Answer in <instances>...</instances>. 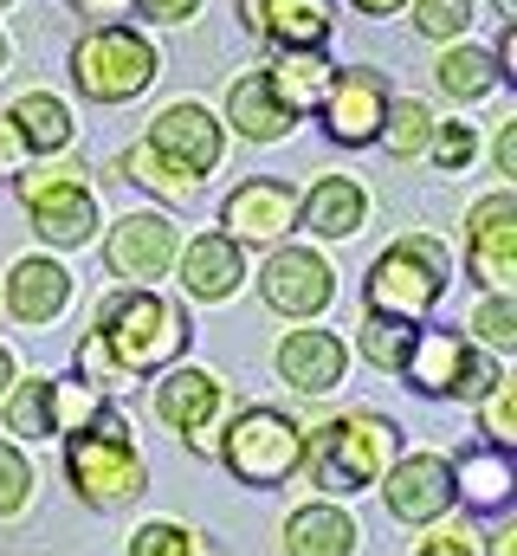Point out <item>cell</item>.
Listing matches in <instances>:
<instances>
[{
	"mask_svg": "<svg viewBox=\"0 0 517 556\" xmlns=\"http://www.w3.org/2000/svg\"><path fill=\"white\" fill-rule=\"evenodd\" d=\"M91 337L117 356V369H124L129 382H142V376L181 363V350H188V311L168 304V298L149 291V285H124V291H111V298L98 304Z\"/></svg>",
	"mask_w": 517,
	"mask_h": 556,
	"instance_id": "6da1fadb",
	"label": "cell"
},
{
	"mask_svg": "<svg viewBox=\"0 0 517 556\" xmlns=\"http://www.w3.org/2000/svg\"><path fill=\"white\" fill-rule=\"evenodd\" d=\"M394 459H401V427L376 408H356L304 433L298 472H311V485L324 492H363V485H382Z\"/></svg>",
	"mask_w": 517,
	"mask_h": 556,
	"instance_id": "7a4b0ae2",
	"label": "cell"
},
{
	"mask_svg": "<svg viewBox=\"0 0 517 556\" xmlns=\"http://www.w3.org/2000/svg\"><path fill=\"white\" fill-rule=\"evenodd\" d=\"M65 479H72V492L91 511H117V505H129L149 485V466H142V453L129 440V420L111 402L85 420L78 433H65Z\"/></svg>",
	"mask_w": 517,
	"mask_h": 556,
	"instance_id": "3957f363",
	"label": "cell"
},
{
	"mask_svg": "<svg viewBox=\"0 0 517 556\" xmlns=\"http://www.w3.org/2000/svg\"><path fill=\"white\" fill-rule=\"evenodd\" d=\"M446 278H453V260H446L440 240H427V233H401L382 260L369 266V278H363V304H369V317L420 324V317L440 304Z\"/></svg>",
	"mask_w": 517,
	"mask_h": 556,
	"instance_id": "277c9868",
	"label": "cell"
},
{
	"mask_svg": "<svg viewBox=\"0 0 517 556\" xmlns=\"http://www.w3.org/2000/svg\"><path fill=\"white\" fill-rule=\"evenodd\" d=\"M26 214H33V233L46 247H91L98 233V194L85 181V168L72 155H39L13 175Z\"/></svg>",
	"mask_w": 517,
	"mask_h": 556,
	"instance_id": "5b68a950",
	"label": "cell"
},
{
	"mask_svg": "<svg viewBox=\"0 0 517 556\" xmlns=\"http://www.w3.org/2000/svg\"><path fill=\"white\" fill-rule=\"evenodd\" d=\"M155 78H162V52H155V39L136 33V26H91V33L72 46V85H78L91 104H129V98H142Z\"/></svg>",
	"mask_w": 517,
	"mask_h": 556,
	"instance_id": "8992f818",
	"label": "cell"
},
{
	"mask_svg": "<svg viewBox=\"0 0 517 556\" xmlns=\"http://www.w3.org/2000/svg\"><path fill=\"white\" fill-rule=\"evenodd\" d=\"M420 395H440V402H486L492 382L505 376L492 363V350H479L472 337L433 324V330H414V350H407V369H401Z\"/></svg>",
	"mask_w": 517,
	"mask_h": 556,
	"instance_id": "52a82bcc",
	"label": "cell"
},
{
	"mask_svg": "<svg viewBox=\"0 0 517 556\" xmlns=\"http://www.w3.org/2000/svg\"><path fill=\"white\" fill-rule=\"evenodd\" d=\"M214 453L227 459V472H234L240 485L272 492V485H285V479L298 472V459H304V427L291 415H278V408H247V415H234V427L214 440Z\"/></svg>",
	"mask_w": 517,
	"mask_h": 556,
	"instance_id": "ba28073f",
	"label": "cell"
},
{
	"mask_svg": "<svg viewBox=\"0 0 517 556\" xmlns=\"http://www.w3.org/2000/svg\"><path fill=\"white\" fill-rule=\"evenodd\" d=\"M466 273L486 298L517 291V194L499 188L466 214Z\"/></svg>",
	"mask_w": 517,
	"mask_h": 556,
	"instance_id": "9c48e42d",
	"label": "cell"
},
{
	"mask_svg": "<svg viewBox=\"0 0 517 556\" xmlns=\"http://www.w3.org/2000/svg\"><path fill=\"white\" fill-rule=\"evenodd\" d=\"M382 498L394 525H440L459 498H453V459L440 453H407L382 472Z\"/></svg>",
	"mask_w": 517,
	"mask_h": 556,
	"instance_id": "30bf717a",
	"label": "cell"
},
{
	"mask_svg": "<svg viewBox=\"0 0 517 556\" xmlns=\"http://www.w3.org/2000/svg\"><path fill=\"white\" fill-rule=\"evenodd\" d=\"M258 298L278 311V317H317L330 298H337V273L324 253L311 247H278L258 273Z\"/></svg>",
	"mask_w": 517,
	"mask_h": 556,
	"instance_id": "8fae6325",
	"label": "cell"
},
{
	"mask_svg": "<svg viewBox=\"0 0 517 556\" xmlns=\"http://www.w3.org/2000/svg\"><path fill=\"white\" fill-rule=\"evenodd\" d=\"M220 227H227L234 247H278L298 227V188L291 181H272V175L240 181L227 194V207H220Z\"/></svg>",
	"mask_w": 517,
	"mask_h": 556,
	"instance_id": "7c38bea8",
	"label": "cell"
},
{
	"mask_svg": "<svg viewBox=\"0 0 517 556\" xmlns=\"http://www.w3.org/2000/svg\"><path fill=\"white\" fill-rule=\"evenodd\" d=\"M220 402H227V382L214 369H168L155 382V420L175 427L194 453H214V433L207 427L220 415Z\"/></svg>",
	"mask_w": 517,
	"mask_h": 556,
	"instance_id": "4fadbf2b",
	"label": "cell"
},
{
	"mask_svg": "<svg viewBox=\"0 0 517 556\" xmlns=\"http://www.w3.org/2000/svg\"><path fill=\"white\" fill-rule=\"evenodd\" d=\"M317 111H324V130H330V142H343V149H363V142H376V137H382V117H388V85H382V72H369V65H356V72H337Z\"/></svg>",
	"mask_w": 517,
	"mask_h": 556,
	"instance_id": "5bb4252c",
	"label": "cell"
},
{
	"mask_svg": "<svg viewBox=\"0 0 517 556\" xmlns=\"http://www.w3.org/2000/svg\"><path fill=\"white\" fill-rule=\"evenodd\" d=\"M149 149L155 155H168L175 168H188V175H207V168H220V155H227V130H220V117L207 111V104H168L155 124H149Z\"/></svg>",
	"mask_w": 517,
	"mask_h": 556,
	"instance_id": "9a60e30c",
	"label": "cell"
},
{
	"mask_svg": "<svg viewBox=\"0 0 517 556\" xmlns=\"http://www.w3.org/2000/svg\"><path fill=\"white\" fill-rule=\"evenodd\" d=\"M175 253H181V233H175L168 214H124L111 227V247H104L111 273L129 278V285H155L175 266Z\"/></svg>",
	"mask_w": 517,
	"mask_h": 556,
	"instance_id": "2e32d148",
	"label": "cell"
},
{
	"mask_svg": "<svg viewBox=\"0 0 517 556\" xmlns=\"http://www.w3.org/2000/svg\"><path fill=\"white\" fill-rule=\"evenodd\" d=\"M240 20L265 33L278 52H324L330 39V0H240Z\"/></svg>",
	"mask_w": 517,
	"mask_h": 556,
	"instance_id": "e0dca14e",
	"label": "cell"
},
{
	"mask_svg": "<svg viewBox=\"0 0 517 556\" xmlns=\"http://www.w3.org/2000/svg\"><path fill=\"white\" fill-rule=\"evenodd\" d=\"M175 273L188 285V298L227 304V298L247 285V247H234L227 233H194V240L175 253Z\"/></svg>",
	"mask_w": 517,
	"mask_h": 556,
	"instance_id": "ac0fdd59",
	"label": "cell"
},
{
	"mask_svg": "<svg viewBox=\"0 0 517 556\" xmlns=\"http://www.w3.org/2000/svg\"><path fill=\"white\" fill-rule=\"evenodd\" d=\"M350 369V350L337 330H291L278 343V376L298 389V395H330Z\"/></svg>",
	"mask_w": 517,
	"mask_h": 556,
	"instance_id": "d6986e66",
	"label": "cell"
},
{
	"mask_svg": "<svg viewBox=\"0 0 517 556\" xmlns=\"http://www.w3.org/2000/svg\"><path fill=\"white\" fill-rule=\"evenodd\" d=\"M363 220H369V194L350 175H324L311 181V194H298V227H311L317 240H350Z\"/></svg>",
	"mask_w": 517,
	"mask_h": 556,
	"instance_id": "ffe728a7",
	"label": "cell"
},
{
	"mask_svg": "<svg viewBox=\"0 0 517 556\" xmlns=\"http://www.w3.org/2000/svg\"><path fill=\"white\" fill-rule=\"evenodd\" d=\"M65 304H72V273H65L59 260L33 253V260H20V266L7 273V311H13L20 324H52Z\"/></svg>",
	"mask_w": 517,
	"mask_h": 556,
	"instance_id": "44dd1931",
	"label": "cell"
},
{
	"mask_svg": "<svg viewBox=\"0 0 517 556\" xmlns=\"http://www.w3.org/2000/svg\"><path fill=\"white\" fill-rule=\"evenodd\" d=\"M453 498H466L472 511H505L517 498V459L499 446H466L453 459Z\"/></svg>",
	"mask_w": 517,
	"mask_h": 556,
	"instance_id": "7402d4cb",
	"label": "cell"
},
{
	"mask_svg": "<svg viewBox=\"0 0 517 556\" xmlns=\"http://www.w3.org/2000/svg\"><path fill=\"white\" fill-rule=\"evenodd\" d=\"M285 556H356V525L343 505H298L285 518Z\"/></svg>",
	"mask_w": 517,
	"mask_h": 556,
	"instance_id": "603a6c76",
	"label": "cell"
},
{
	"mask_svg": "<svg viewBox=\"0 0 517 556\" xmlns=\"http://www.w3.org/2000/svg\"><path fill=\"white\" fill-rule=\"evenodd\" d=\"M258 78L272 85V98H278L291 117H304V111H317V104H324V91H330L337 65H330L324 52H278V59H272V72H258Z\"/></svg>",
	"mask_w": 517,
	"mask_h": 556,
	"instance_id": "cb8c5ba5",
	"label": "cell"
},
{
	"mask_svg": "<svg viewBox=\"0 0 517 556\" xmlns=\"http://www.w3.org/2000/svg\"><path fill=\"white\" fill-rule=\"evenodd\" d=\"M227 124H234L247 142H285L298 117H291V111L272 98V85H265L258 72H247V78L227 91Z\"/></svg>",
	"mask_w": 517,
	"mask_h": 556,
	"instance_id": "d4e9b609",
	"label": "cell"
},
{
	"mask_svg": "<svg viewBox=\"0 0 517 556\" xmlns=\"http://www.w3.org/2000/svg\"><path fill=\"white\" fill-rule=\"evenodd\" d=\"M13 124H20V137L33 142V155H65L72 149V104L65 98H52V91H20V104H13Z\"/></svg>",
	"mask_w": 517,
	"mask_h": 556,
	"instance_id": "484cf974",
	"label": "cell"
},
{
	"mask_svg": "<svg viewBox=\"0 0 517 556\" xmlns=\"http://www.w3.org/2000/svg\"><path fill=\"white\" fill-rule=\"evenodd\" d=\"M117 175H129L136 188H149V194H162V201H194L201 194V175H188V168H175L168 155H155L149 142H136V149H124V162H117Z\"/></svg>",
	"mask_w": 517,
	"mask_h": 556,
	"instance_id": "4316f807",
	"label": "cell"
},
{
	"mask_svg": "<svg viewBox=\"0 0 517 556\" xmlns=\"http://www.w3.org/2000/svg\"><path fill=\"white\" fill-rule=\"evenodd\" d=\"M433 72H440V91L459 98V104H479V98L499 91V65H492V52H479V46H453Z\"/></svg>",
	"mask_w": 517,
	"mask_h": 556,
	"instance_id": "83f0119b",
	"label": "cell"
},
{
	"mask_svg": "<svg viewBox=\"0 0 517 556\" xmlns=\"http://www.w3.org/2000/svg\"><path fill=\"white\" fill-rule=\"evenodd\" d=\"M433 111L420 104V98H388V117H382V149L394 162H414V155H427V137H433Z\"/></svg>",
	"mask_w": 517,
	"mask_h": 556,
	"instance_id": "f1b7e54d",
	"label": "cell"
},
{
	"mask_svg": "<svg viewBox=\"0 0 517 556\" xmlns=\"http://www.w3.org/2000/svg\"><path fill=\"white\" fill-rule=\"evenodd\" d=\"M7 433L52 440V376H26L7 389Z\"/></svg>",
	"mask_w": 517,
	"mask_h": 556,
	"instance_id": "f546056e",
	"label": "cell"
},
{
	"mask_svg": "<svg viewBox=\"0 0 517 556\" xmlns=\"http://www.w3.org/2000/svg\"><path fill=\"white\" fill-rule=\"evenodd\" d=\"M363 363H376L388 376L407 369V350H414V324H394V317H363Z\"/></svg>",
	"mask_w": 517,
	"mask_h": 556,
	"instance_id": "4dcf8cb0",
	"label": "cell"
},
{
	"mask_svg": "<svg viewBox=\"0 0 517 556\" xmlns=\"http://www.w3.org/2000/svg\"><path fill=\"white\" fill-rule=\"evenodd\" d=\"M129 556H220V551L201 544V538H194L188 525H175V518H149V525H136Z\"/></svg>",
	"mask_w": 517,
	"mask_h": 556,
	"instance_id": "1f68e13d",
	"label": "cell"
},
{
	"mask_svg": "<svg viewBox=\"0 0 517 556\" xmlns=\"http://www.w3.org/2000/svg\"><path fill=\"white\" fill-rule=\"evenodd\" d=\"M479 433H486V446H499V453L517 446V382L512 376H499L492 395L479 402Z\"/></svg>",
	"mask_w": 517,
	"mask_h": 556,
	"instance_id": "d6a6232c",
	"label": "cell"
},
{
	"mask_svg": "<svg viewBox=\"0 0 517 556\" xmlns=\"http://www.w3.org/2000/svg\"><path fill=\"white\" fill-rule=\"evenodd\" d=\"M98 408H104V395L91 382H78V376H59L52 382V433H78Z\"/></svg>",
	"mask_w": 517,
	"mask_h": 556,
	"instance_id": "836d02e7",
	"label": "cell"
},
{
	"mask_svg": "<svg viewBox=\"0 0 517 556\" xmlns=\"http://www.w3.org/2000/svg\"><path fill=\"white\" fill-rule=\"evenodd\" d=\"M414 7V33L427 39H459L479 20V0H407Z\"/></svg>",
	"mask_w": 517,
	"mask_h": 556,
	"instance_id": "e575fe53",
	"label": "cell"
},
{
	"mask_svg": "<svg viewBox=\"0 0 517 556\" xmlns=\"http://www.w3.org/2000/svg\"><path fill=\"white\" fill-rule=\"evenodd\" d=\"M472 343L479 350H517V298H486L479 311H472Z\"/></svg>",
	"mask_w": 517,
	"mask_h": 556,
	"instance_id": "d590c367",
	"label": "cell"
},
{
	"mask_svg": "<svg viewBox=\"0 0 517 556\" xmlns=\"http://www.w3.org/2000/svg\"><path fill=\"white\" fill-rule=\"evenodd\" d=\"M72 376H78V382H91L98 395H117V389H136V382H129L124 369H117V356H111V350H104L98 337H85V343H78V369H72Z\"/></svg>",
	"mask_w": 517,
	"mask_h": 556,
	"instance_id": "8d00e7d4",
	"label": "cell"
},
{
	"mask_svg": "<svg viewBox=\"0 0 517 556\" xmlns=\"http://www.w3.org/2000/svg\"><path fill=\"white\" fill-rule=\"evenodd\" d=\"M427 149H433V162H440L446 175H459V168H472V155H479V130H472V124H433Z\"/></svg>",
	"mask_w": 517,
	"mask_h": 556,
	"instance_id": "74e56055",
	"label": "cell"
},
{
	"mask_svg": "<svg viewBox=\"0 0 517 556\" xmlns=\"http://www.w3.org/2000/svg\"><path fill=\"white\" fill-rule=\"evenodd\" d=\"M26 492H33V466L20 446L0 440V518H20L26 511Z\"/></svg>",
	"mask_w": 517,
	"mask_h": 556,
	"instance_id": "f35d334b",
	"label": "cell"
},
{
	"mask_svg": "<svg viewBox=\"0 0 517 556\" xmlns=\"http://www.w3.org/2000/svg\"><path fill=\"white\" fill-rule=\"evenodd\" d=\"M26 162H33V142L20 137L13 111H0V181H13V175H20Z\"/></svg>",
	"mask_w": 517,
	"mask_h": 556,
	"instance_id": "ab89813d",
	"label": "cell"
},
{
	"mask_svg": "<svg viewBox=\"0 0 517 556\" xmlns=\"http://www.w3.org/2000/svg\"><path fill=\"white\" fill-rule=\"evenodd\" d=\"M414 556H479V538H472V531H459V525H446V531H433Z\"/></svg>",
	"mask_w": 517,
	"mask_h": 556,
	"instance_id": "60d3db41",
	"label": "cell"
},
{
	"mask_svg": "<svg viewBox=\"0 0 517 556\" xmlns=\"http://www.w3.org/2000/svg\"><path fill=\"white\" fill-rule=\"evenodd\" d=\"M136 7H142L155 26H188V20L201 13V0H136Z\"/></svg>",
	"mask_w": 517,
	"mask_h": 556,
	"instance_id": "b9f144b4",
	"label": "cell"
},
{
	"mask_svg": "<svg viewBox=\"0 0 517 556\" xmlns=\"http://www.w3.org/2000/svg\"><path fill=\"white\" fill-rule=\"evenodd\" d=\"M72 7H78L85 20H98V26H124V20H129V7H136V0H72Z\"/></svg>",
	"mask_w": 517,
	"mask_h": 556,
	"instance_id": "7bdbcfd3",
	"label": "cell"
},
{
	"mask_svg": "<svg viewBox=\"0 0 517 556\" xmlns=\"http://www.w3.org/2000/svg\"><path fill=\"white\" fill-rule=\"evenodd\" d=\"M492 65H499V85H517V26H505V33H499Z\"/></svg>",
	"mask_w": 517,
	"mask_h": 556,
	"instance_id": "ee69618b",
	"label": "cell"
},
{
	"mask_svg": "<svg viewBox=\"0 0 517 556\" xmlns=\"http://www.w3.org/2000/svg\"><path fill=\"white\" fill-rule=\"evenodd\" d=\"M492 155H499V175H517V117H512V124H499Z\"/></svg>",
	"mask_w": 517,
	"mask_h": 556,
	"instance_id": "f6af8a7d",
	"label": "cell"
},
{
	"mask_svg": "<svg viewBox=\"0 0 517 556\" xmlns=\"http://www.w3.org/2000/svg\"><path fill=\"white\" fill-rule=\"evenodd\" d=\"M350 7H356V13H369V20H388V13H401L407 0H350Z\"/></svg>",
	"mask_w": 517,
	"mask_h": 556,
	"instance_id": "bcb514c9",
	"label": "cell"
},
{
	"mask_svg": "<svg viewBox=\"0 0 517 556\" xmlns=\"http://www.w3.org/2000/svg\"><path fill=\"white\" fill-rule=\"evenodd\" d=\"M13 382H20V363H13V350L0 343V402H7V389H13Z\"/></svg>",
	"mask_w": 517,
	"mask_h": 556,
	"instance_id": "7dc6e473",
	"label": "cell"
},
{
	"mask_svg": "<svg viewBox=\"0 0 517 556\" xmlns=\"http://www.w3.org/2000/svg\"><path fill=\"white\" fill-rule=\"evenodd\" d=\"M492 556H517V525H499L492 531Z\"/></svg>",
	"mask_w": 517,
	"mask_h": 556,
	"instance_id": "c3c4849f",
	"label": "cell"
},
{
	"mask_svg": "<svg viewBox=\"0 0 517 556\" xmlns=\"http://www.w3.org/2000/svg\"><path fill=\"white\" fill-rule=\"evenodd\" d=\"M492 7H499V20H505V26H517V0H492Z\"/></svg>",
	"mask_w": 517,
	"mask_h": 556,
	"instance_id": "681fc988",
	"label": "cell"
},
{
	"mask_svg": "<svg viewBox=\"0 0 517 556\" xmlns=\"http://www.w3.org/2000/svg\"><path fill=\"white\" fill-rule=\"evenodd\" d=\"M7 59H13V46H7V33H0V72H7Z\"/></svg>",
	"mask_w": 517,
	"mask_h": 556,
	"instance_id": "f907efd6",
	"label": "cell"
},
{
	"mask_svg": "<svg viewBox=\"0 0 517 556\" xmlns=\"http://www.w3.org/2000/svg\"><path fill=\"white\" fill-rule=\"evenodd\" d=\"M0 7H13V0H0Z\"/></svg>",
	"mask_w": 517,
	"mask_h": 556,
	"instance_id": "816d5d0a",
	"label": "cell"
}]
</instances>
